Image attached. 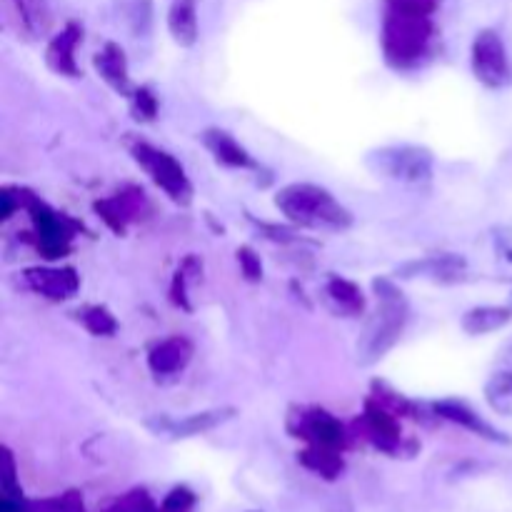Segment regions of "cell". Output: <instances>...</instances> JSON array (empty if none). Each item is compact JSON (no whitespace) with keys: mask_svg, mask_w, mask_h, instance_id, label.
Masks as SVG:
<instances>
[{"mask_svg":"<svg viewBox=\"0 0 512 512\" xmlns=\"http://www.w3.org/2000/svg\"><path fill=\"white\" fill-rule=\"evenodd\" d=\"M120 15L133 30V35H148L153 25V5L150 0H118Z\"/></svg>","mask_w":512,"mask_h":512,"instance_id":"26","label":"cell"},{"mask_svg":"<svg viewBox=\"0 0 512 512\" xmlns=\"http://www.w3.org/2000/svg\"><path fill=\"white\" fill-rule=\"evenodd\" d=\"M193 508H195L193 490L185 488V485H178V488H173L168 495H165L163 505H160V512H190Z\"/></svg>","mask_w":512,"mask_h":512,"instance_id":"28","label":"cell"},{"mask_svg":"<svg viewBox=\"0 0 512 512\" xmlns=\"http://www.w3.org/2000/svg\"><path fill=\"white\" fill-rule=\"evenodd\" d=\"M325 300L343 318H358L365 310V295L360 285L340 275H330L325 280Z\"/></svg>","mask_w":512,"mask_h":512,"instance_id":"19","label":"cell"},{"mask_svg":"<svg viewBox=\"0 0 512 512\" xmlns=\"http://www.w3.org/2000/svg\"><path fill=\"white\" fill-rule=\"evenodd\" d=\"M298 460L305 465V468L323 475V478L328 480H335L340 473H343V458H340V450L308 445V448L298 455Z\"/></svg>","mask_w":512,"mask_h":512,"instance_id":"23","label":"cell"},{"mask_svg":"<svg viewBox=\"0 0 512 512\" xmlns=\"http://www.w3.org/2000/svg\"><path fill=\"white\" fill-rule=\"evenodd\" d=\"M468 268L463 255L455 253H443V255H428L423 260H410V263L400 265L395 273L405 280L415 278H428V280H455L460 278V273Z\"/></svg>","mask_w":512,"mask_h":512,"instance_id":"17","label":"cell"},{"mask_svg":"<svg viewBox=\"0 0 512 512\" xmlns=\"http://www.w3.org/2000/svg\"><path fill=\"white\" fill-rule=\"evenodd\" d=\"M130 108L133 115L143 123H153L155 115H158V95L150 90V85H140L130 93Z\"/></svg>","mask_w":512,"mask_h":512,"instance_id":"27","label":"cell"},{"mask_svg":"<svg viewBox=\"0 0 512 512\" xmlns=\"http://www.w3.org/2000/svg\"><path fill=\"white\" fill-rule=\"evenodd\" d=\"M238 263L240 270H243V278L248 283H260L263 280V263H260V255L250 245L238 248Z\"/></svg>","mask_w":512,"mask_h":512,"instance_id":"29","label":"cell"},{"mask_svg":"<svg viewBox=\"0 0 512 512\" xmlns=\"http://www.w3.org/2000/svg\"><path fill=\"white\" fill-rule=\"evenodd\" d=\"M23 283L25 288H30L33 293L43 295L48 300H70L80 290V278L70 265H65V268H50V265L25 268Z\"/></svg>","mask_w":512,"mask_h":512,"instance_id":"11","label":"cell"},{"mask_svg":"<svg viewBox=\"0 0 512 512\" xmlns=\"http://www.w3.org/2000/svg\"><path fill=\"white\" fill-rule=\"evenodd\" d=\"M498 370H512V338L503 343V348L498 350V358H495Z\"/></svg>","mask_w":512,"mask_h":512,"instance_id":"31","label":"cell"},{"mask_svg":"<svg viewBox=\"0 0 512 512\" xmlns=\"http://www.w3.org/2000/svg\"><path fill=\"white\" fill-rule=\"evenodd\" d=\"M168 30L180 48H193L198 43V0H173L168 10Z\"/></svg>","mask_w":512,"mask_h":512,"instance_id":"20","label":"cell"},{"mask_svg":"<svg viewBox=\"0 0 512 512\" xmlns=\"http://www.w3.org/2000/svg\"><path fill=\"white\" fill-rule=\"evenodd\" d=\"M128 148L135 163L140 165V170H143V173L148 175L173 203L183 205V208L193 203V183H190L185 168L173 158V155L155 148V145L145 143V140H133Z\"/></svg>","mask_w":512,"mask_h":512,"instance_id":"6","label":"cell"},{"mask_svg":"<svg viewBox=\"0 0 512 512\" xmlns=\"http://www.w3.org/2000/svg\"><path fill=\"white\" fill-rule=\"evenodd\" d=\"M365 165L378 178L413 190L430 188L435 178V158L425 145H383L370 150Z\"/></svg>","mask_w":512,"mask_h":512,"instance_id":"4","label":"cell"},{"mask_svg":"<svg viewBox=\"0 0 512 512\" xmlns=\"http://www.w3.org/2000/svg\"><path fill=\"white\" fill-rule=\"evenodd\" d=\"M83 43V25L70 20L65 23V28L58 35H53L45 48V63L53 73L68 75V78H78L80 68L78 60H75V50Z\"/></svg>","mask_w":512,"mask_h":512,"instance_id":"13","label":"cell"},{"mask_svg":"<svg viewBox=\"0 0 512 512\" xmlns=\"http://www.w3.org/2000/svg\"><path fill=\"white\" fill-rule=\"evenodd\" d=\"M13 190L15 200H18V208L23 205L30 213V220H33V245L45 260H60L70 253V243L75 238V230L80 228L75 220H70L68 215L55 213L50 205H45L43 200L35 198L33 193L20 188Z\"/></svg>","mask_w":512,"mask_h":512,"instance_id":"5","label":"cell"},{"mask_svg":"<svg viewBox=\"0 0 512 512\" xmlns=\"http://www.w3.org/2000/svg\"><path fill=\"white\" fill-rule=\"evenodd\" d=\"M190 360H193V343L183 335H170L150 348L148 368L158 378H170V375L183 373Z\"/></svg>","mask_w":512,"mask_h":512,"instance_id":"14","label":"cell"},{"mask_svg":"<svg viewBox=\"0 0 512 512\" xmlns=\"http://www.w3.org/2000/svg\"><path fill=\"white\" fill-rule=\"evenodd\" d=\"M360 423H363L365 438L375 445L383 453H398L400 443H403V435H400V423L398 413L383 405L380 400H375L370 395L365 400V410L360 415Z\"/></svg>","mask_w":512,"mask_h":512,"instance_id":"9","label":"cell"},{"mask_svg":"<svg viewBox=\"0 0 512 512\" xmlns=\"http://www.w3.org/2000/svg\"><path fill=\"white\" fill-rule=\"evenodd\" d=\"M435 43H438L435 15L383 5L380 48L390 68L398 73L420 70L433 60Z\"/></svg>","mask_w":512,"mask_h":512,"instance_id":"1","label":"cell"},{"mask_svg":"<svg viewBox=\"0 0 512 512\" xmlns=\"http://www.w3.org/2000/svg\"><path fill=\"white\" fill-rule=\"evenodd\" d=\"M93 210L105 220L110 230H115L118 235H123L128 230V223L138 220L140 215L148 210V200H145V193L140 188H128L118 190L113 198H105L93 203Z\"/></svg>","mask_w":512,"mask_h":512,"instance_id":"10","label":"cell"},{"mask_svg":"<svg viewBox=\"0 0 512 512\" xmlns=\"http://www.w3.org/2000/svg\"><path fill=\"white\" fill-rule=\"evenodd\" d=\"M93 65L98 70L100 78L120 95L133 93V85H130V70H128V58H125V50L118 43H105L98 53L93 55Z\"/></svg>","mask_w":512,"mask_h":512,"instance_id":"18","label":"cell"},{"mask_svg":"<svg viewBox=\"0 0 512 512\" xmlns=\"http://www.w3.org/2000/svg\"><path fill=\"white\" fill-rule=\"evenodd\" d=\"M205 150L215 158V163L225 165V168L233 170H260V165L255 163L253 155L223 128H208L200 133Z\"/></svg>","mask_w":512,"mask_h":512,"instance_id":"15","label":"cell"},{"mask_svg":"<svg viewBox=\"0 0 512 512\" xmlns=\"http://www.w3.org/2000/svg\"><path fill=\"white\" fill-rule=\"evenodd\" d=\"M288 430L295 438H303L308 445L318 448H333L343 453L348 445L343 423L323 408H298L290 413Z\"/></svg>","mask_w":512,"mask_h":512,"instance_id":"8","label":"cell"},{"mask_svg":"<svg viewBox=\"0 0 512 512\" xmlns=\"http://www.w3.org/2000/svg\"><path fill=\"white\" fill-rule=\"evenodd\" d=\"M485 400L495 413L512 418V370H495L485 383Z\"/></svg>","mask_w":512,"mask_h":512,"instance_id":"24","label":"cell"},{"mask_svg":"<svg viewBox=\"0 0 512 512\" xmlns=\"http://www.w3.org/2000/svg\"><path fill=\"white\" fill-rule=\"evenodd\" d=\"M433 410L438 418L460 425V428L470 430V433L480 435V438L493 440V443H505V445L510 443L508 435L500 433V430H495L490 423H485V420L480 418V415L475 413L468 403H463V400H453V398L438 400V403H433Z\"/></svg>","mask_w":512,"mask_h":512,"instance_id":"16","label":"cell"},{"mask_svg":"<svg viewBox=\"0 0 512 512\" xmlns=\"http://www.w3.org/2000/svg\"><path fill=\"white\" fill-rule=\"evenodd\" d=\"M373 290L378 295V310L358 343V363L365 368L380 363L400 343L410 320V305L395 280L375 278Z\"/></svg>","mask_w":512,"mask_h":512,"instance_id":"3","label":"cell"},{"mask_svg":"<svg viewBox=\"0 0 512 512\" xmlns=\"http://www.w3.org/2000/svg\"><path fill=\"white\" fill-rule=\"evenodd\" d=\"M470 63H473L475 78L485 88L503 90L512 83L510 55L498 30L483 28L475 35L473 50H470Z\"/></svg>","mask_w":512,"mask_h":512,"instance_id":"7","label":"cell"},{"mask_svg":"<svg viewBox=\"0 0 512 512\" xmlns=\"http://www.w3.org/2000/svg\"><path fill=\"white\" fill-rule=\"evenodd\" d=\"M235 415V408H213L203 410V413H193L183 420H168L155 418L148 420V428H153L158 435H170V438H193V435H203L215 430L218 425L228 423Z\"/></svg>","mask_w":512,"mask_h":512,"instance_id":"12","label":"cell"},{"mask_svg":"<svg viewBox=\"0 0 512 512\" xmlns=\"http://www.w3.org/2000/svg\"><path fill=\"white\" fill-rule=\"evenodd\" d=\"M275 208L285 220L305 230L343 233L353 225V213L330 190L315 183H290L275 195Z\"/></svg>","mask_w":512,"mask_h":512,"instance_id":"2","label":"cell"},{"mask_svg":"<svg viewBox=\"0 0 512 512\" xmlns=\"http://www.w3.org/2000/svg\"><path fill=\"white\" fill-rule=\"evenodd\" d=\"M10 3H13L25 33L30 35L48 33L50 25H53V13H50L48 0H10Z\"/></svg>","mask_w":512,"mask_h":512,"instance_id":"22","label":"cell"},{"mask_svg":"<svg viewBox=\"0 0 512 512\" xmlns=\"http://www.w3.org/2000/svg\"><path fill=\"white\" fill-rule=\"evenodd\" d=\"M115 512H160V510L153 508V503H150V498L143 493V490H135V493L125 495V498L115 505Z\"/></svg>","mask_w":512,"mask_h":512,"instance_id":"30","label":"cell"},{"mask_svg":"<svg viewBox=\"0 0 512 512\" xmlns=\"http://www.w3.org/2000/svg\"><path fill=\"white\" fill-rule=\"evenodd\" d=\"M508 260H510V263H512V250H510V253H508Z\"/></svg>","mask_w":512,"mask_h":512,"instance_id":"32","label":"cell"},{"mask_svg":"<svg viewBox=\"0 0 512 512\" xmlns=\"http://www.w3.org/2000/svg\"><path fill=\"white\" fill-rule=\"evenodd\" d=\"M78 320L90 335H98V338H108L118 330V320L105 305H85L83 310H78Z\"/></svg>","mask_w":512,"mask_h":512,"instance_id":"25","label":"cell"},{"mask_svg":"<svg viewBox=\"0 0 512 512\" xmlns=\"http://www.w3.org/2000/svg\"><path fill=\"white\" fill-rule=\"evenodd\" d=\"M512 320V310L505 305H478V308H470L468 313L460 320V328L468 335L478 338V335H490L503 330Z\"/></svg>","mask_w":512,"mask_h":512,"instance_id":"21","label":"cell"}]
</instances>
